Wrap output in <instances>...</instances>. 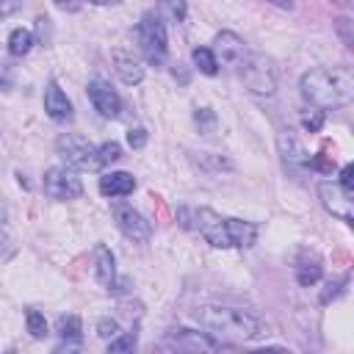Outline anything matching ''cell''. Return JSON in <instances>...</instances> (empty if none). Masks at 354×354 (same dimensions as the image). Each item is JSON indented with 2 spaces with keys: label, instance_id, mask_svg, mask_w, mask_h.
<instances>
[{
  "label": "cell",
  "instance_id": "cell-1",
  "mask_svg": "<svg viewBox=\"0 0 354 354\" xmlns=\"http://www.w3.org/2000/svg\"><path fill=\"white\" fill-rule=\"evenodd\" d=\"M180 218H183V227L196 230L216 249H243V246H252L257 238V227L252 221L218 216L210 207H194V210L183 207Z\"/></svg>",
  "mask_w": 354,
  "mask_h": 354
},
{
  "label": "cell",
  "instance_id": "cell-2",
  "mask_svg": "<svg viewBox=\"0 0 354 354\" xmlns=\"http://www.w3.org/2000/svg\"><path fill=\"white\" fill-rule=\"evenodd\" d=\"M199 326H205L210 335L230 337V340H257L268 335V324L263 315L246 307H227V304H205L194 313Z\"/></svg>",
  "mask_w": 354,
  "mask_h": 354
},
{
  "label": "cell",
  "instance_id": "cell-3",
  "mask_svg": "<svg viewBox=\"0 0 354 354\" xmlns=\"http://www.w3.org/2000/svg\"><path fill=\"white\" fill-rule=\"evenodd\" d=\"M299 88L313 108L332 111L354 100V72L348 66H332V69L318 66L301 75Z\"/></svg>",
  "mask_w": 354,
  "mask_h": 354
},
{
  "label": "cell",
  "instance_id": "cell-4",
  "mask_svg": "<svg viewBox=\"0 0 354 354\" xmlns=\"http://www.w3.org/2000/svg\"><path fill=\"white\" fill-rule=\"evenodd\" d=\"M238 75H241V80L246 83V88L252 94L271 97L277 91V69H274L271 58H266L260 53L246 50V55L238 64Z\"/></svg>",
  "mask_w": 354,
  "mask_h": 354
},
{
  "label": "cell",
  "instance_id": "cell-5",
  "mask_svg": "<svg viewBox=\"0 0 354 354\" xmlns=\"http://www.w3.org/2000/svg\"><path fill=\"white\" fill-rule=\"evenodd\" d=\"M138 44L144 50V58L149 64H163L166 61V50H169V39H166V25L160 22L158 14H144L138 22Z\"/></svg>",
  "mask_w": 354,
  "mask_h": 354
},
{
  "label": "cell",
  "instance_id": "cell-6",
  "mask_svg": "<svg viewBox=\"0 0 354 354\" xmlns=\"http://www.w3.org/2000/svg\"><path fill=\"white\" fill-rule=\"evenodd\" d=\"M55 149L58 155L64 158V163L69 169H100L97 163V147L83 138V136H75V133H61L58 141H55Z\"/></svg>",
  "mask_w": 354,
  "mask_h": 354
},
{
  "label": "cell",
  "instance_id": "cell-7",
  "mask_svg": "<svg viewBox=\"0 0 354 354\" xmlns=\"http://www.w3.org/2000/svg\"><path fill=\"white\" fill-rule=\"evenodd\" d=\"M41 185H44V194L50 199H58V202H69V199H77L83 194V183H80V177L69 166L47 169Z\"/></svg>",
  "mask_w": 354,
  "mask_h": 354
},
{
  "label": "cell",
  "instance_id": "cell-8",
  "mask_svg": "<svg viewBox=\"0 0 354 354\" xmlns=\"http://www.w3.org/2000/svg\"><path fill=\"white\" fill-rule=\"evenodd\" d=\"M113 218H116V227L122 230V235L130 238L133 243H147L152 238V224L130 205H113Z\"/></svg>",
  "mask_w": 354,
  "mask_h": 354
},
{
  "label": "cell",
  "instance_id": "cell-9",
  "mask_svg": "<svg viewBox=\"0 0 354 354\" xmlns=\"http://www.w3.org/2000/svg\"><path fill=\"white\" fill-rule=\"evenodd\" d=\"M277 147H279V155H282V160H285V166L288 169H293V171H299V169H307L310 166V160H313V155L307 152V147L299 141V136L293 133V130H279V136H277Z\"/></svg>",
  "mask_w": 354,
  "mask_h": 354
},
{
  "label": "cell",
  "instance_id": "cell-10",
  "mask_svg": "<svg viewBox=\"0 0 354 354\" xmlns=\"http://www.w3.org/2000/svg\"><path fill=\"white\" fill-rule=\"evenodd\" d=\"M318 196H321V202H324V207L335 216V218H340V221H346V224H351V218H354V199L351 196H346L343 191H340V185L337 183H321L318 185Z\"/></svg>",
  "mask_w": 354,
  "mask_h": 354
},
{
  "label": "cell",
  "instance_id": "cell-11",
  "mask_svg": "<svg viewBox=\"0 0 354 354\" xmlns=\"http://www.w3.org/2000/svg\"><path fill=\"white\" fill-rule=\"evenodd\" d=\"M88 100H91V105H94L105 119H116L119 111H122L119 94H116V91L111 88V83H105V80H91V83H88Z\"/></svg>",
  "mask_w": 354,
  "mask_h": 354
},
{
  "label": "cell",
  "instance_id": "cell-12",
  "mask_svg": "<svg viewBox=\"0 0 354 354\" xmlns=\"http://www.w3.org/2000/svg\"><path fill=\"white\" fill-rule=\"evenodd\" d=\"M169 343L185 351H216L221 346L216 337H210V332H194V329H171Z\"/></svg>",
  "mask_w": 354,
  "mask_h": 354
},
{
  "label": "cell",
  "instance_id": "cell-13",
  "mask_svg": "<svg viewBox=\"0 0 354 354\" xmlns=\"http://www.w3.org/2000/svg\"><path fill=\"white\" fill-rule=\"evenodd\" d=\"M216 58H221V64H227V66H238L241 64V58L246 55V41L238 36V33H232V30H221L218 36H216Z\"/></svg>",
  "mask_w": 354,
  "mask_h": 354
},
{
  "label": "cell",
  "instance_id": "cell-14",
  "mask_svg": "<svg viewBox=\"0 0 354 354\" xmlns=\"http://www.w3.org/2000/svg\"><path fill=\"white\" fill-rule=\"evenodd\" d=\"M44 111L55 122H69L72 119V102L66 100V94L61 91V86L55 80H50L47 88H44Z\"/></svg>",
  "mask_w": 354,
  "mask_h": 354
},
{
  "label": "cell",
  "instance_id": "cell-15",
  "mask_svg": "<svg viewBox=\"0 0 354 354\" xmlns=\"http://www.w3.org/2000/svg\"><path fill=\"white\" fill-rule=\"evenodd\" d=\"M133 191H136V177L130 171H108L100 177V194L102 196L116 199V196H127Z\"/></svg>",
  "mask_w": 354,
  "mask_h": 354
},
{
  "label": "cell",
  "instance_id": "cell-16",
  "mask_svg": "<svg viewBox=\"0 0 354 354\" xmlns=\"http://www.w3.org/2000/svg\"><path fill=\"white\" fill-rule=\"evenodd\" d=\"M91 277H94L100 285H113V277H116V260H113V252H111L105 243H97V246H94Z\"/></svg>",
  "mask_w": 354,
  "mask_h": 354
},
{
  "label": "cell",
  "instance_id": "cell-17",
  "mask_svg": "<svg viewBox=\"0 0 354 354\" xmlns=\"http://www.w3.org/2000/svg\"><path fill=\"white\" fill-rule=\"evenodd\" d=\"M111 58H113V69H116V75H119L122 83L136 86V83L144 80V66H141L133 55H127V53H122V50H113Z\"/></svg>",
  "mask_w": 354,
  "mask_h": 354
},
{
  "label": "cell",
  "instance_id": "cell-18",
  "mask_svg": "<svg viewBox=\"0 0 354 354\" xmlns=\"http://www.w3.org/2000/svg\"><path fill=\"white\" fill-rule=\"evenodd\" d=\"M30 47H33V33L28 28H14L8 36V53L14 58H22L30 53Z\"/></svg>",
  "mask_w": 354,
  "mask_h": 354
},
{
  "label": "cell",
  "instance_id": "cell-19",
  "mask_svg": "<svg viewBox=\"0 0 354 354\" xmlns=\"http://www.w3.org/2000/svg\"><path fill=\"white\" fill-rule=\"evenodd\" d=\"M55 332H58V337L77 343V340L83 337V324H80L77 315H61V318L55 321Z\"/></svg>",
  "mask_w": 354,
  "mask_h": 354
},
{
  "label": "cell",
  "instance_id": "cell-20",
  "mask_svg": "<svg viewBox=\"0 0 354 354\" xmlns=\"http://www.w3.org/2000/svg\"><path fill=\"white\" fill-rule=\"evenodd\" d=\"M191 61L196 64V69H199L202 75H216V72H218V58H216L213 50H207V47H194Z\"/></svg>",
  "mask_w": 354,
  "mask_h": 354
},
{
  "label": "cell",
  "instance_id": "cell-21",
  "mask_svg": "<svg viewBox=\"0 0 354 354\" xmlns=\"http://www.w3.org/2000/svg\"><path fill=\"white\" fill-rule=\"evenodd\" d=\"M296 279H299V285H313V282H318V279H321V260H318V257H313L310 263L301 260V263L296 266Z\"/></svg>",
  "mask_w": 354,
  "mask_h": 354
},
{
  "label": "cell",
  "instance_id": "cell-22",
  "mask_svg": "<svg viewBox=\"0 0 354 354\" xmlns=\"http://www.w3.org/2000/svg\"><path fill=\"white\" fill-rule=\"evenodd\" d=\"M158 8H160V14H163L169 22H174V25H180V22L185 19V14H188L185 0H158Z\"/></svg>",
  "mask_w": 354,
  "mask_h": 354
},
{
  "label": "cell",
  "instance_id": "cell-23",
  "mask_svg": "<svg viewBox=\"0 0 354 354\" xmlns=\"http://www.w3.org/2000/svg\"><path fill=\"white\" fill-rule=\"evenodd\" d=\"M122 158V147L116 141H105L102 147H97V163L100 166H108V163H116Z\"/></svg>",
  "mask_w": 354,
  "mask_h": 354
},
{
  "label": "cell",
  "instance_id": "cell-24",
  "mask_svg": "<svg viewBox=\"0 0 354 354\" xmlns=\"http://www.w3.org/2000/svg\"><path fill=\"white\" fill-rule=\"evenodd\" d=\"M25 324H28V332H30L33 337H44V335H47L44 313H39V310H28V313H25Z\"/></svg>",
  "mask_w": 354,
  "mask_h": 354
},
{
  "label": "cell",
  "instance_id": "cell-25",
  "mask_svg": "<svg viewBox=\"0 0 354 354\" xmlns=\"http://www.w3.org/2000/svg\"><path fill=\"white\" fill-rule=\"evenodd\" d=\"M133 348H136V332L116 335V337H111V343H108V351H111V354H119V351H133Z\"/></svg>",
  "mask_w": 354,
  "mask_h": 354
},
{
  "label": "cell",
  "instance_id": "cell-26",
  "mask_svg": "<svg viewBox=\"0 0 354 354\" xmlns=\"http://www.w3.org/2000/svg\"><path fill=\"white\" fill-rule=\"evenodd\" d=\"M301 127L307 130V133H318L321 127H324V111H318V108H307L304 113H301Z\"/></svg>",
  "mask_w": 354,
  "mask_h": 354
},
{
  "label": "cell",
  "instance_id": "cell-27",
  "mask_svg": "<svg viewBox=\"0 0 354 354\" xmlns=\"http://www.w3.org/2000/svg\"><path fill=\"white\" fill-rule=\"evenodd\" d=\"M335 30H337V36L343 39L346 47H354V22H351L348 17H340V19L335 22Z\"/></svg>",
  "mask_w": 354,
  "mask_h": 354
},
{
  "label": "cell",
  "instance_id": "cell-28",
  "mask_svg": "<svg viewBox=\"0 0 354 354\" xmlns=\"http://www.w3.org/2000/svg\"><path fill=\"white\" fill-rule=\"evenodd\" d=\"M340 191L354 199V166H351V163H346V166L340 169Z\"/></svg>",
  "mask_w": 354,
  "mask_h": 354
},
{
  "label": "cell",
  "instance_id": "cell-29",
  "mask_svg": "<svg viewBox=\"0 0 354 354\" xmlns=\"http://www.w3.org/2000/svg\"><path fill=\"white\" fill-rule=\"evenodd\" d=\"M97 335L105 337V340H108V337H116V335H119V324H116L113 318H102V321L97 324Z\"/></svg>",
  "mask_w": 354,
  "mask_h": 354
},
{
  "label": "cell",
  "instance_id": "cell-30",
  "mask_svg": "<svg viewBox=\"0 0 354 354\" xmlns=\"http://www.w3.org/2000/svg\"><path fill=\"white\" fill-rule=\"evenodd\" d=\"M127 144H130L133 149H141V147L147 144V130H144V127H130V130H127Z\"/></svg>",
  "mask_w": 354,
  "mask_h": 354
},
{
  "label": "cell",
  "instance_id": "cell-31",
  "mask_svg": "<svg viewBox=\"0 0 354 354\" xmlns=\"http://www.w3.org/2000/svg\"><path fill=\"white\" fill-rule=\"evenodd\" d=\"M343 285H346V279H337V282H329V285H326L329 290H324V293H321V301H329V299H335V296H340V290H343Z\"/></svg>",
  "mask_w": 354,
  "mask_h": 354
},
{
  "label": "cell",
  "instance_id": "cell-32",
  "mask_svg": "<svg viewBox=\"0 0 354 354\" xmlns=\"http://www.w3.org/2000/svg\"><path fill=\"white\" fill-rule=\"evenodd\" d=\"M19 8V0H0V17H8Z\"/></svg>",
  "mask_w": 354,
  "mask_h": 354
},
{
  "label": "cell",
  "instance_id": "cell-33",
  "mask_svg": "<svg viewBox=\"0 0 354 354\" xmlns=\"http://www.w3.org/2000/svg\"><path fill=\"white\" fill-rule=\"evenodd\" d=\"M266 3H271L277 8H293V0H266Z\"/></svg>",
  "mask_w": 354,
  "mask_h": 354
},
{
  "label": "cell",
  "instance_id": "cell-34",
  "mask_svg": "<svg viewBox=\"0 0 354 354\" xmlns=\"http://www.w3.org/2000/svg\"><path fill=\"white\" fill-rule=\"evenodd\" d=\"M55 6H61V8H75L77 0H55Z\"/></svg>",
  "mask_w": 354,
  "mask_h": 354
},
{
  "label": "cell",
  "instance_id": "cell-35",
  "mask_svg": "<svg viewBox=\"0 0 354 354\" xmlns=\"http://www.w3.org/2000/svg\"><path fill=\"white\" fill-rule=\"evenodd\" d=\"M88 3H94V6H116L119 0H88Z\"/></svg>",
  "mask_w": 354,
  "mask_h": 354
},
{
  "label": "cell",
  "instance_id": "cell-36",
  "mask_svg": "<svg viewBox=\"0 0 354 354\" xmlns=\"http://www.w3.org/2000/svg\"><path fill=\"white\" fill-rule=\"evenodd\" d=\"M329 3H337V6H343V8H348V6H351V0H329Z\"/></svg>",
  "mask_w": 354,
  "mask_h": 354
}]
</instances>
